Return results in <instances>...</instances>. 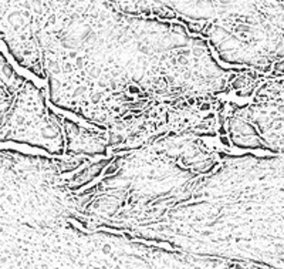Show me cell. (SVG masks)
<instances>
[{
    "instance_id": "obj_3",
    "label": "cell",
    "mask_w": 284,
    "mask_h": 269,
    "mask_svg": "<svg viewBox=\"0 0 284 269\" xmlns=\"http://www.w3.org/2000/svg\"><path fill=\"white\" fill-rule=\"evenodd\" d=\"M12 141L65 155L64 117L53 113L46 96L31 80L19 74L1 54V142Z\"/></svg>"
},
{
    "instance_id": "obj_1",
    "label": "cell",
    "mask_w": 284,
    "mask_h": 269,
    "mask_svg": "<svg viewBox=\"0 0 284 269\" xmlns=\"http://www.w3.org/2000/svg\"><path fill=\"white\" fill-rule=\"evenodd\" d=\"M3 50L49 99L129 148L169 134L216 135L247 68L219 62L185 26L103 0H1Z\"/></svg>"
},
{
    "instance_id": "obj_2",
    "label": "cell",
    "mask_w": 284,
    "mask_h": 269,
    "mask_svg": "<svg viewBox=\"0 0 284 269\" xmlns=\"http://www.w3.org/2000/svg\"><path fill=\"white\" fill-rule=\"evenodd\" d=\"M137 17L185 26L232 68L284 64V0H103Z\"/></svg>"
}]
</instances>
